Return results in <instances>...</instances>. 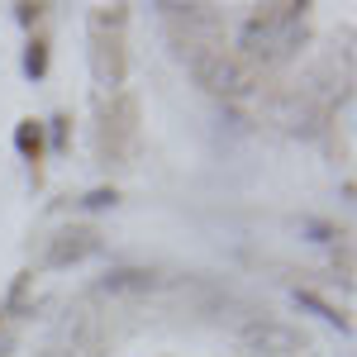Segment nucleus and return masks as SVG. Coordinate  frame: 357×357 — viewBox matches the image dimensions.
<instances>
[{"instance_id":"7","label":"nucleus","mask_w":357,"mask_h":357,"mask_svg":"<svg viewBox=\"0 0 357 357\" xmlns=\"http://www.w3.org/2000/svg\"><path fill=\"white\" fill-rule=\"evenodd\" d=\"M62 338H67V348L77 357H100V324L91 314H72L62 324Z\"/></svg>"},{"instance_id":"4","label":"nucleus","mask_w":357,"mask_h":357,"mask_svg":"<svg viewBox=\"0 0 357 357\" xmlns=\"http://www.w3.org/2000/svg\"><path fill=\"white\" fill-rule=\"evenodd\" d=\"M238 62H262V67H281L276 62V5L257 10L238 24Z\"/></svg>"},{"instance_id":"1","label":"nucleus","mask_w":357,"mask_h":357,"mask_svg":"<svg viewBox=\"0 0 357 357\" xmlns=\"http://www.w3.org/2000/svg\"><path fill=\"white\" fill-rule=\"evenodd\" d=\"M124 24H129L124 5H96L86 15V29H91V77L105 91H114L124 82Z\"/></svg>"},{"instance_id":"10","label":"nucleus","mask_w":357,"mask_h":357,"mask_svg":"<svg viewBox=\"0 0 357 357\" xmlns=\"http://www.w3.org/2000/svg\"><path fill=\"white\" fill-rule=\"evenodd\" d=\"M38 148H43V124L24 119V124L15 129V153H20V158H38Z\"/></svg>"},{"instance_id":"9","label":"nucleus","mask_w":357,"mask_h":357,"mask_svg":"<svg viewBox=\"0 0 357 357\" xmlns=\"http://www.w3.org/2000/svg\"><path fill=\"white\" fill-rule=\"evenodd\" d=\"M20 67H24L29 82H43V77H48V43H43V38H29V48H24V57H20Z\"/></svg>"},{"instance_id":"8","label":"nucleus","mask_w":357,"mask_h":357,"mask_svg":"<svg viewBox=\"0 0 357 357\" xmlns=\"http://www.w3.org/2000/svg\"><path fill=\"white\" fill-rule=\"evenodd\" d=\"M296 305H301V310H310L314 319H324L329 329H338V333H353V324H348V314H338V310H333L329 301H319L314 291H296Z\"/></svg>"},{"instance_id":"14","label":"nucleus","mask_w":357,"mask_h":357,"mask_svg":"<svg viewBox=\"0 0 357 357\" xmlns=\"http://www.w3.org/2000/svg\"><path fill=\"white\" fill-rule=\"evenodd\" d=\"M38 15H43V5H15V24H20V29H33V24H38Z\"/></svg>"},{"instance_id":"5","label":"nucleus","mask_w":357,"mask_h":357,"mask_svg":"<svg viewBox=\"0 0 357 357\" xmlns=\"http://www.w3.org/2000/svg\"><path fill=\"white\" fill-rule=\"evenodd\" d=\"M100 248V238L91 234V229H57L53 238H48V252H43V267L48 272H62V267H77V262H86L91 252Z\"/></svg>"},{"instance_id":"11","label":"nucleus","mask_w":357,"mask_h":357,"mask_svg":"<svg viewBox=\"0 0 357 357\" xmlns=\"http://www.w3.org/2000/svg\"><path fill=\"white\" fill-rule=\"evenodd\" d=\"M301 234L310 238V243H333V238H338V229L324 224V220H314V215H305V220H301Z\"/></svg>"},{"instance_id":"6","label":"nucleus","mask_w":357,"mask_h":357,"mask_svg":"<svg viewBox=\"0 0 357 357\" xmlns=\"http://www.w3.org/2000/svg\"><path fill=\"white\" fill-rule=\"evenodd\" d=\"M153 286H158V276L148 272V267H110V272L100 276V291L105 296H143Z\"/></svg>"},{"instance_id":"13","label":"nucleus","mask_w":357,"mask_h":357,"mask_svg":"<svg viewBox=\"0 0 357 357\" xmlns=\"http://www.w3.org/2000/svg\"><path fill=\"white\" fill-rule=\"evenodd\" d=\"M48 138H53V153L67 148V114H53V119H48Z\"/></svg>"},{"instance_id":"12","label":"nucleus","mask_w":357,"mask_h":357,"mask_svg":"<svg viewBox=\"0 0 357 357\" xmlns=\"http://www.w3.org/2000/svg\"><path fill=\"white\" fill-rule=\"evenodd\" d=\"M114 200H119V191H114V186H91L77 205H82V210H110Z\"/></svg>"},{"instance_id":"2","label":"nucleus","mask_w":357,"mask_h":357,"mask_svg":"<svg viewBox=\"0 0 357 357\" xmlns=\"http://www.w3.org/2000/svg\"><path fill=\"white\" fill-rule=\"evenodd\" d=\"M186 72L195 77L200 91L224 96V100H243L248 91H252V72L238 57H229L224 48H191L186 53Z\"/></svg>"},{"instance_id":"3","label":"nucleus","mask_w":357,"mask_h":357,"mask_svg":"<svg viewBox=\"0 0 357 357\" xmlns=\"http://www.w3.org/2000/svg\"><path fill=\"white\" fill-rule=\"evenodd\" d=\"M238 348L248 357H301L310 348V338L286 319H248L238 329Z\"/></svg>"}]
</instances>
